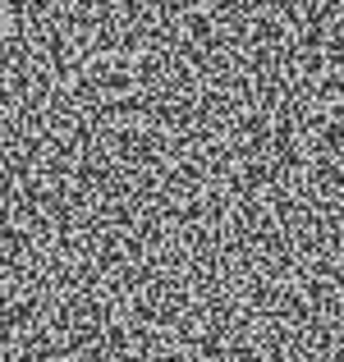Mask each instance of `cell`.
I'll list each match as a JSON object with an SVG mask.
<instances>
[{
    "label": "cell",
    "instance_id": "1",
    "mask_svg": "<svg viewBox=\"0 0 344 362\" xmlns=\"http://www.w3.org/2000/svg\"><path fill=\"white\" fill-rule=\"evenodd\" d=\"M184 221L156 129L101 64L0 97V362H60Z\"/></svg>",
    "mask_w": 344,
    "mask_h": 362
}]
</instances>
